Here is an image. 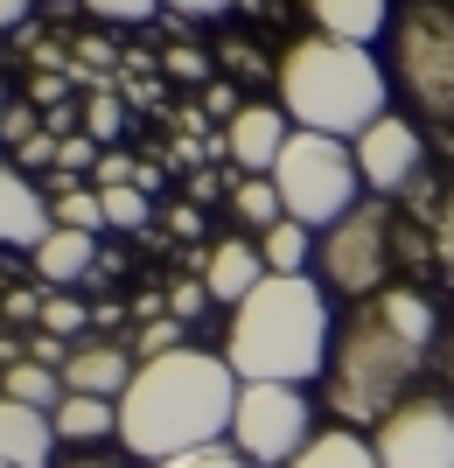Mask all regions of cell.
<instances>
[{"label": "cell", "mask_w": 454, "mask_h": 468, "mask_svg": "<svg viewBox=\"0 0 454 468\" xmlns=\"http://www.w3.org/2000/svg\"><path fill=\"white\" fill-rule=\"evenodd\" d=\"M434 329L440 314L419 287H385L371 301H356L350 322L336 329L329 371H322L329 412L343 427H377L392 406H406V385L434 356Z\"/></svg>", "instance_id": "6da1fadb"}, {"label": "cell", "mask_w": 454, "mask_h": 468, "mask_svg": "<svg viewBox=\"0 0 454 468\" xmlns=\"http://www.w3.org/2000/svg\"><path fill=\"white\" fill-rule=\"evenodd\" d=\"M238 385L231 356L217 350H168L154 364H140L133 385L119 391V448L133 462H175V454L217 448L231 441V412H238Z\"/></svg>", "instance_id": "7a4b0ae2"}, {"label": "cell", "mask_w": 454, "mask_h": 468, "mask_svg": "<svg viewBox=\"0 0 454 468\" xmlns=\"http://www.w3.org/2000/svg\"><path fill=\"white\" fill-rule=\"evenodd\" d=\"M329 350H336L329 293L308 273H266L224 329V356L245 385H308L329 371Z\"/></svg>", "instance_id": "3957f363"}, {"label": "cell", "mask_w": 454, "mask_h": 468, "mask_svg": "<svg viewBox=\"0 0 454 468\" xmlns=\"http://www.w3.org/2000/svg\"><path fill=\"white\" fill-rule=\"evenodd\" d=\"M385 63L364 42H336V36H301L280 57V105L294 126L308 133H336L356 140L371 119H385Z\"/></svg>", "instance_id": "277c9868"}, {"label": "cell", "mask_w": 454, "mask_h": 468, "mask_svg": "<svg viewBox=\"0 0 454 468\" xmlns=\"http://www.w3.org/2000/svg\"><path fill=\"white\" fill-rule=\"evenodd\" d=\"M273 189H280V203H287L294 224L329 231V224H343V217L356 210V189H364L356 147L336 140V133H308V126H294V140H287L280 161H273Z\"/></svg>", "instance_id": "5b68a950"}, {"label": "cell", "mask_w": 454, "mask_h": 468, "mask_svg": "<svg viewBox=\"0 0 454 468\" xmlns=\"http://www.w3.org/2000/svg\"><path fill=\"white\" fill-rule=\"evenodd\" d=\"M392 70L434 119H454V7L413 0L392 21Z\"/></svg>", "instance_id": "8992f818"}, {"label": "cell", "mask_w": 454, "mask_h": 468, "mask_svg": "<svg viewBox=\"0 0 454 468\" xmlns=\"http://www.w3.org/2000/svg\"><path fill=\"white\" fill-rule=\"evenodd\" d=\"M315 441V406L301 385H238L231 412V448L259 468H287Z\"/></svg>", "instance_id": "52a82bcc"}, {"label": "cell", "mask_w": 454, "mask_h": 468, "mask_svg": "<svg viewBox=\"0 0 454 468\" xmlns=\"http://www.w3.org/2000/svg\"><path fill=\"white\" fill-rule=\"evenodd\" d=\"M392 217H385V203H356L343 224H329L315 245V266H322V287L350 293V301H371V293H385V280H392Z\"/></svg>", "instance_id": "ba28073f"}, {"label": "cell", "mask_w": 454, "mask_h": 468, "mask_svg": "<svg viewBox=\"0 0 454 468\" xmlns=\"http://www.w3.org/2000/svg\"><path fill=\"white\" fill-rule=\"evenodd\" d=\"M377 468H454V406L448 399H406L371 433Z\"/></svg>", "instance_id": "9c48e42d"}, {"label": "cell", "mask_w": 454, "mask_h": 468, "mask_svg": "<svg viewBox=\"0 0 454 468\" xmlns=\"http://www.w3.org/2000/svg\"><path fill=\"white\" fill-rule=\"evenodd\" d=\"M350 147H356V168H364V189H406L419 176V126L398 112L371 119Z\"/></svg>", "instance_id": "30bf717a"}, {"label": "cell", "mask_w": 454, "mask_h": 468, "mask_svg": "<svg viewBox=\"0 0 454 468\" xmlns=\"http://www.w3.org/2000/svg\"><path fill=\"white\" fill-rule=\"evenodd\" d=\"M287 140H294L287 105H238V119L224 126V154H231L245 176H273V161H280Z\"/></svg>", "instance_id": "8fae6325"}, {"label": "cell", "mask_w": 454, "mask_h": 468, "mask_svg": "<svg viewBox=\"0 0 454 468\" xmlns=\"http://www.w3.org/2000/svg\"><path fill=\"white\" fill-rule=\"evenodd\" d=\"M133 371H140V356L105 343V335H84V343H70V356H63V385L91 391V399H119V391L133 385Z\"/></svg>", "instance_id": "7c38bea8"}, {"label": "cell", "mask_w": 454, "mask_h": 468, "mask_svg": "<svg viewBox=\"0 0 454 468\" xmlns=\"http://www.w3.org/2000/svg\"><path fill=\"white\" fill-rule=\"evenodd\" d=\"M49 231H57V217H49V196H42L36 182L21 176V168H7V161H0V245H21V252H36Z\"/></svg>", "instance_id": "4fadbf2b"}, {"label": "cell", "mask_w": 454, "mask_h": 468, "mask_svg": "<svg viewBox=\"0 0 454 468\" xmlns=\"http://www.w3.org/2000/svg\"><path fill=\"white\" fill-rule=\"evenodd\" d=\"M0 468H57V420L0 399Z\"/></svg>", "instance_id": "5bb4252c"}, {"label": "cell", "mask_w": 454, "mask_h": 468, "mask_svg": "<svg viewBox=\"0 0 454 468\" xmlns=\"http://www.w3.org/2000/svg\"><path fill=\"white\" fill-rule=\"evenodd\" d=\"M203 280H210V301H217V308H238V301L266 280V252L245 245V238H217V245L203 252Z\"/></svg>", "instance_id": "9a60e30c"}, {"label": "cell", "mask_w": 454, "mask_h": 468, "mask_svg": "<svg viewBox=\"0 0 454 468\" xmlns=\"http://www.w3.org/2000/svg\"><path fill=\"white\" fill-rule=\"evenodd\" d=\"M308 15H315L322 36L364 42V49H371V42L392 28V0H308Z\"/></svg>", "instance_id": "2e32d148"}, {"label": "cell", "mask_w": 454, "mask_h": 468, "mask_svg": "<svg viewBox=\"0 0 454 468\" xmlns=\"http://www.w3.org/2000/svg\"><path fill=\"white\" fill-rule=\"evenodd\" d=\"M28 259H36V273L49 280V287H78V280L99 266V238H91V231H70V224H57V231L42 238Z\"/></svg>", "instance_id": "e0dca14e"}, {"label": "cell", "mask_w": 454, "mask_h": 468, "mask_svg": "<svg viewBox=\"0 0 454 468\" xmlns=\"http://www.w3.org/2000/svg\"><path fill=\"white\" fill-rule=\"evenodd\" d=\"M49 420H57V441H78V448H91V441H105V433H119V399L63 391V406L49 412Z\"/></svg>", "instance_id": "ac0fdd59"}, {"label": "cell", "mask_w": 454, "mask_h": 468, "mask_svg": "<svg viewBox=\"0 0 454 468\" xmlns=\"http://www.w3.org/2000/svg\"><path fill=\"white\" fill-rule=\"evenodd\" d=\"M287 468H377V448L356 427H329V433H315Z\"/></svg>", "instance_id": "d6986e66"}, {"label": "cell", "mask_w": 454, "mask_h": 468, "mask_svg": "<svg viewBox=\"0 0 454 468\" xmlns=\"http://www.w3.org/2000/svg\"><path fill=\"white\" fill-rule=\"evenodd\" d=\"M63 371H49V364H7V378H0V399H21V406H36V412H57L63 406Z\"/></svg>", "instance_id": "ffe728a7"}, {"label": "cell", "mask_w": 454, "mask_h": 468, "mask_svg": "<svg viewBox=\"0 0 454 468\" xmlns=\"http://www.w3.org/2000/svg\"><path fill=\"white\" fill-rule=\"evenodd\" d=\"M315 245H322V238L308 231V224H294V217H280L273 231L259 238V252H266V273H308Z\"/></svg>", "instance_id": "44dd1931"}, {"label": "cell", "mask_w": 454, "mask_h": 468, "mask_svg": "<svg viewBox=\"0 0 454 468\" xmlns=\"http://www.w3.org/2000/svg\"><path fill=\"white\" fill-rule=\"evenodd\" d=\"M42 196H49V217H57V224H70V231H91V238L105 231V196H99V189H84V182L63 176L57 189H42Z\"/></svg>", "instance_id": "7402d4cb"}, {"label": "cell", "mask_w": 454, "mask_h": 468, "mask_svg": "<svg viewBox=\"0 0 454 468\" xmlns=\"http://www.w3.org/2000/svg\"><path fill=\"white\" fill-rule=\"evenodd\" d=\"M238 210V224H259V231H273L280 217H287V203H280V189H273V176H238V189L224 196Z\"/></svg>", "instance_id": "603a6c76"}, {"label": "cell", "mask_w": 454, "mask_h": 468, "mask_svg": "<svg viewBox=\"0 0 454 468\" xmlns=\"http://www.w3.org/2000/svg\"><path fill=\"white\" fill-rule=\"evenodd\" d=\"M105 196V224H112V231H140V224H147V196H140V182H112V189H99Z\"/></svg>", "instance_id": "cb8c5ba5"}, {"label": "cell", "mask_w": 454, "mask_h": 468, "mask_svg": "<svg viewBox=\"0 0 454 468\" xmlns=\"http://www.w3.org/2000/svg\"><path fill=\"white\" fill-rule=\"evenodd\" d=\"M78 7L99 15V21H119V28H140V21L161 15V0H78Z\"/></svg>", "instance_id": "d4e9b609"}, {"label": "cell", "mask_w": 454, "mask_h": 468, "mask_svg": "<svg viewBox=\"0 0 454 468\" xmlns=\"http://www.w3.org/2000/svg\"><path fill=\"white\" fill-rule=\"evenodd\" d=\"M42 329H49V335H70V343H78L84 308H78V293H70V287H57L49 301H42Z\"/></svg>", "instance_id": "484cf974"}, {"label": "cell", "mask_w": 454, "mask_h": 468, "mask_svg": "<svg viewBox=\"0 0 454 468\" xmlns=\"http://www.w3.org/2000/svg\"><path fill=\"white\" fill-rule=\"evenodd\" d=\"M168 350H182V322L175 314H154V322H147V329H140V364H154V356H168Z\"/></svg>", "instance_id": "4316f807"}, {"label": "cell", "mask_w": 454, "mask_h": 468, "mask_svg": "<svg viewBox=\"0 0 454 468\" xmlns=\"http://www.w3.org/2000/svg\"><path fill=\"white\" fill-rule=\"evenodd\" d=\"M154 468H259L245 462V454L231 448V441H217V448H196V454H175V462H154Z\"/></svg>", "instance_id": "83f0119b"}, {"label": "cell", "mask_w": 454, "mask_h": 468, "mask_svg": "<svg viewBox=\"0 0 454 468\" xmlns=\"http://www.w3.org/2000/svg\"><path fill=\"white\" fill-rule=\"evenodd\" d=\"M203 308H210V280H175V287H168V314H175V322H196Z\"/></svg>", "instance_id": "f1b7e54d"}, {"label": "cell", "mask_w": 454, "mask_h": 468, "mask_svg": "<svg viewBox=\"0 0 454 468\" xmlns=\"http://www.w3.org/2000/svg\"><path fill=\"white\" fill-rule=\"evenodd\" d=\"M57 168H63V176H78V168H99V147H91V133L57 140Z\"/></svg>", "instance_id": "f546056e"}, {"label": "cell", "mask_w": 454, "mask_h": 468, "mask_svg": "<svg viewBox=\"0 0 454 468\" xmlns=\"http://www.w3.org/2000/svg\"><path fill=\"white\" fill-rule=\"evenodd\" d=\"M84 126H91V140H112L119 133V98L99 91V98H91V112H84Z\"/></svg>", "instance_id": "4dcf8cb0"}, {"label": "cell", "mask_w": 454, "mask_h": 468, "mask_svg": "<svg viewBox=\"0 0 454 468\" xmlns=\"http://www.w3.org/2000/svg\"><path fill=\"white\" fill-rule=\"evenodd\" d=\"M112 182H140V168L126 154H99V168H91V189H112Z\"/></svg>", "instance_id": "1f68e13d"}, {"label": "cell", "mask_w": 454, "mask_h": 468, "mask_svg": "<svg viewBox=\"0 0 454 468\" xmlns=\"http://www.w3.org/2000/svg\"><path fill=\"white\" fill-rule=\"evenodd\" d=\"M434 252H440V266L454 273V189H448V203H440V217H434Z\"/></svg>", "instance_id": "d6a6232c"}, {"label": "cell", "mask_w": 454, "mask_h": 468, "mask_svg": "<svg viewBox=\"0 0 454 468\" xmlns=\"http://www.w3.org/2000/svg\"><path fill=\"white\" fill-rule=\"evenodd\" d=\"M0 133L15 140V147H28V140H36L42 126H36V112H21V105H7V126H0Z\"/></svg>", "instance_id": "836d02e7"}, {"label": "cell", "mask_w": 454, "mask_h": 468, "mask_svg": "<svg viewBox=\"0 0 454 468\" xmlns=\"http://www.w3.org/2000/svg\"><path fill=\"white\" fill-rule=\"evenodd\" d=\"M21 161H28V168H42V161H57V133H36L28 147H21Z\"/></svg>", "instance_id": "e575fe53"}, {"label": "cell", "mask_w": 454, "mask_h": 468, "mask_svg": "<svg viewBox=\"0 0 454 468\" xmlns=\"http://www.w3.org/2000/svg\"><path fill=\"white\" fill-rule=\"evenodd\" d=\"M161 7H175V15H224L231 0H161Z\"/></svg>", "instance_id": "d590c367"}, {"label": "cell", "mask_w": 454, "mask_h": 468, "mask_svg": "<svg viewBox=\"0 0 454 468\" xmlns=\"http://www.w3.org/2000/svg\"><path fill=\"white\" fill-rule=\"evenodd\" d=\"M57 468H126V454H70V462H57Z\"/></svg>", "instance_id": "8d00e7d4"}, {"label": "cell", "mask_w": 454, "mask_h": 468, "mask_svg": "<svg viewBox=\"0 0 454 468\" xmlns=\"http://www.w3.org/2000/svg\"><path fill=\"white\" fill-rule=\"evenodd\" d=\"M21 21H28V0H0V36H7V28H21Z\"/></svg>", "instance_id": "74e56055"}, {"label": "cell", "mask_w": 454, "mask_h": 468, "mask_svg": "<svg viewBox=\"0 0 454 468\" xmlns=\"http://www.w3.org/2000/svg\"><path fill=\"white\" fill-rule=\"evenodd\" d=\"M203 105H210V112H224V126L238 119V112H231V91H224V84H210V98H203Z\"/></svg>", "instance_id": "f35d334b"}, {"label": "cell", "mask_w": 454, "mask_h": 468, "mask_svg": "<svg viewBox=\"0 0 454 468\" xmlns=\"http://www.w3.org/2000/svg\"><path fill=\"white\" fill-rule=\"evenodd\" d=\"M0 126H7V91H0Z\"/></svg>", "instance_id": "ab89813d"}, {"label": "cell", "mask_w": 454, "mask_h": 468, "mask_svg": "<svg viewBox=\"0 0 454 468\" xmlns=\"http://www.w3.org/2000/svg\"><path fill=\"white\" fill-rule=\"evenodd\" d=\"M448 378H454V343H448Z\"/></svg>", "instance_id": "60d3db41"}]
</instances>
